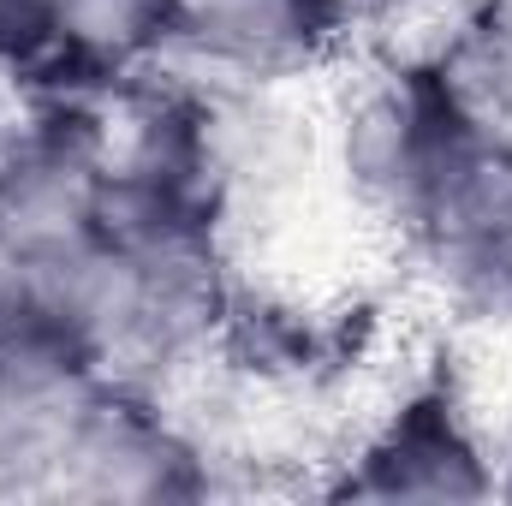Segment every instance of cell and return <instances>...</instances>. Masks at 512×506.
<instances>
[{
    "mask_svg": "<svg viewBox=\"0 0 512 506\" xmlns=\"http://www.w3.org/2000/svg\"><path fill=\"white\" fill-rule=\"evenodd\" d=\"M477 131L512 137V0H447L411 42Z\"/></svg>",
    "mask_w": 512,
    "mask_h": 506,
    "instance_id": "10",
    "label": "cell"
},
{
    "mask_svg": "<svg viewBox=\"0 0 512 506\" xmlns=\"http://www.w3.org/2000/svg\"><path fill=\"white\" fill-rule=\"evenodd\" d=\"M114 227L108 108L24 102L0 114V268H78Z\"/></svg>",
    "mask_w": 512,
    "mask_h": 506,
    "instance_id": "3",
    "label": "cell"
},
{
    "mask_svg": "<svg viewBox=\"0 0 512 506\" xmlns=\"http://www.w3.org/2000/svg\"><path fill=\"white\" fill-rule=\"evenodd\" d=\"M471 137L477 126L447 96L435 66L417 48H387L364 60L358 78L340 90V108L322 137V161L340 179L346 203L387 239H399Z\"/></svg>",
    "mask_w": 512,
    "mask_h": 506,
    "instance_id": "2",
    "label": "cell"
},
{
    "mask_svg": "<svg viewBox=\"0 0 512 506\" xmlns=\"http://www.w3.org/2000/svg\"><path fill=\"white\" fill-rule=\"evenodd\" d=\"M358 0H179L173 72L215 90L292 96L358 42Z\"/></svg>",
    "mask_w": 512,
    "mask_h": 506,
    "instance_id": "7",
    "label": "cell"
},
{
    "mask_svg": "<svg viewBox=\"0 0 512 506\" xmlns=\"http://www.w3.org/2000/svg\"><path fill=\"white\" fill-rule=\"evenodd\" d=\"M0 376L54 405H72L90 381L114 376L72 268H0Z\"/></svg>",
    "mask_w": 512,
    "mask_h": 506,
    "instance_id": "9",
    "label": "cell"
},
{
    "mask_svg": "<svg viewBox=\"0 0 512 506\" xmlns=\"http://www.w3.org/2000/svg\"><path fill=\"white\" fill-rule=\"evenodd\" d=\"M393 245L453 328L512 340V137L477 131Z\"/></svg>",
    "mask_w": 512,
    "mask_h": 506,
    "instance_id": "5",
    "label": "cell"
},
{
    "mask_svg": "<svg viewBox=\"0 0 512 506\" xmlns=\"http://www.w3.org/2000/svg\"><path fill=\"white\" fill-rule=\"evenodd\" d=\"M72 274L96 310L114 376L161 387H173L185 370H209L239 286L227 239L173 227H108L102 251Z\"/></svg>",
    "mask_w": 512,
    "mask_h": 506,
    "instance_id": "1",
    "label": "cell"
},
{
    "mask_svg": "<svg viewBox=\"0 0 512 506\" xmlns=\"http://www.w3.org/2000/svg\"><path fill=\"white\" fill-rule=\"evenodd\" d=\"M215 441L173 405L161 381H90L54 435L48 501H203L221 489Z\"/></svg>",
    "mask_w": 512,
    "mask_h": 506,
    "instance_id": "4",
    "label": "cell"
},
{
    "mask_svg": "<svg viewBox=\"0 0 512 506\" xmlns=\"http://www.w3.org/2000/svg\"><path fill=\"white\" fill-rule=\"evenodd\" d=\"M60 417L66 405L36 399L0 376V495H42Z\"/></svg>",
    "mask_w": 512,
    "mask_h": 506,
    "instance_id": "11",
    "label": "cell"
},
{
    "mask_svg": "<svg viewBox=\"0 0 512 506\" xmlns=\"http://www.w3.org/2000/svg\"><path fill=\"white\" fill-rule=\"evenodd\" d=\"M334 501H495V441L453 370H411L322 483Z\"/></svg>",
    "mask_w": 512,
    "mask_h": 506,
    "instance_id": "6",
    "label": "cell"
},
{
    "mask_svg": "<svg viewBox=\"0 0 512 506\" xmlns=\"http://www.w3.org/2000/svg\"><path fill=\"white\" fill-rule=\"evenodd\" d=\"M352 358H358L352 310L274 292L251 274H239L221 340L209 352V364H221L251 393H322L352 370Z\"/></svg>",
    "mask_w": 512,
    "mask_h": 506,
    "instance_id": "8",
    "label": "cell"
},
{
    "mask_svg": "<svg viewBox=\"0 0 512 506\" xmlns=\"http://www.w3.org/2000/svg\"><path fill=\"white\" fill-rule=\"evenodd\" d=\"M495 501H512V435L507 447H495Z\"/></svg>",
    "mask_w": 512,
    "mask_h": 506,
    "instance_id": "12",
    "label": "cell"
}]
</instances>
